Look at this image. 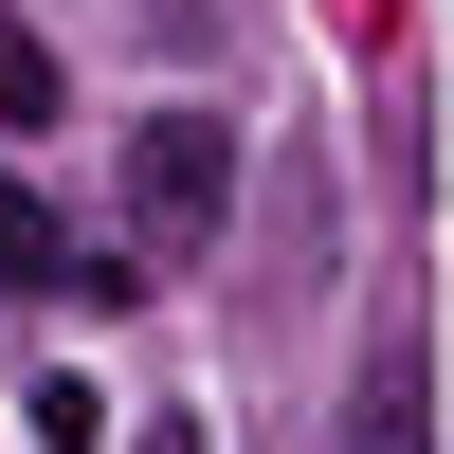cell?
I'll list each match as a JSON object with an SVG mask.
<instances>
[{
    "mask_svg": "<svg viewBox=\"0 0 454 454\" xmlns=\"http://www.w3.org/2000/svg\"><path fill=\"white\" fill-rule=\"evenodd\" d=\"M55 109H73V91H55V55H36V19L0 0V128H55Z\"/></svg>",
    "mask_w": 454,
    "mask_h": 454,
    "instance_id": "277c9868",
    "label": "cell"
},
{
    "mask_svg": "<svg viewBox=\"0 0 454 454\" xmlns=\"http://www.w3.org/2000/svg\"><path fill=\"white\" fill-rule=\"evenodd\" d=\"M0 291H73V218L36 182H0Z\"/></svg>",
    "mask_w": 454,
    "mask_h": 454,
    "instance_id": "7a4b0ae2",
    "label": "cell"
},
{
    "mask_svg": "<svg viewBox=\"0 0 454 454\" xmlns=\"http://www.w3.org/2000/svg\"><path fill=\"white\" fill-rule=\"evenodd\" d=\"M218 218H237V128H218V109L128 128V237H145V273H182Z\"/></svg>",
    "mask_w": 454,
    "mask_h": 454,
    "instance_id": "6da1fadb",
    "label": "cell"
},
{
    "mask_svg": "<svg viewBox=\"0 0 454 454\" xmlns=\"http://www.w3.org/2000/svg\"><path fill=\"white\" fill-rule=\"evenodd\" d=\"M346 454H436V419H419V364H364V400H346Z\"/></svg>",
    "mask_w": 454,
    "mask_h": 454,
    "instance_id": "3957f363",
    "label": "cell"
}]
</instances>
